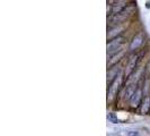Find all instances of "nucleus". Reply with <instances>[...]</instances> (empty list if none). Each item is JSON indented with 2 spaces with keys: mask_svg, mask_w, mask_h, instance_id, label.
Here are the masks:
<instances>
[{
  "mask_svg": "<svg viewBox=\"0 0 150 136\" xmlns=\"http://www.w3.org/2000/svg\"><path fill=\"white\" fill-rule=\"evenodd\" d=\"M122 43H123V38L114 39L113 41H111L107 44V53L112 54V53H115L117 51H121V44Z\"/></svg>",
  "mask_w": 150,
  "mask_h": 136,
  "instance_id": "f257e3e1",
  "label": "nucleus"
},
{
  "mask_svg": "<svg viewBox=\"0 0 150 136\" xmlns=\"http://www.w3.org/2000/svg\"><path fill=\"white\" fill-rule=\"evenodd\" d=\"M141 95H142V91H141V89H137V91H135V93L133 94V97L131 98V106L133 107H138L139 105H140V101H141Z\"/></svg>",
  "mask_w": 150,
  "mask_h": 136,
  "instance_id": "f03ea898",
  "label": "nucleus"
},
{
  "mask_svg": "<svg viewBox=\"0 0 150 136\" xmlns=\"http://www.w3.org/2000/svg\"><path fill=\"white\" fill-rule=\"evenodd\" d=\"M142 42H143L142 34H138V35L133 39V41L131 42V44H130V50H134L137 48H139L140 45L142 44Z\"/></svg>",
  "mask_w": 150,
  "mask_h": 136,
  "instance_id": "7ed1b4c3",
  "label": "nucleus"
},
{
  "mask_svg": "<svg viewBox=\"0 0 150 136\" xmlns=\"http://www.w3.org/2000/svg\"><path fill=\"white\" fill-rule=\"evenodd\" d=\"M120 76L116 78V79H114V83L110 86V91H108V98L111 99L112 97L115 95V93H116V91L119 89V85H120Z\"/></svg>",
  "mask_w": 150,
  "mask_h": 136,
  "instance_id": "20e7f679",
  "label": "nucleus"
},
{
  "mask_svg": "<svg viewBox=\"0 0 150 136\" xmlns=\"http://www.w3.org/2000/svg\"><path fill=\"white\" fill-rule=\"evenodd\" d=\"M137 60H138V57H132V59L129 62L128 67H127V72H125V75L128 76L130 75L135 68V65H137Z\"/></svg>",
  "mask_w": 150,
  "mask_h": 136,
  "instance_id": "39448f33",
  "label": "nucleus"
},
{
  "mask_svg": "<svg viewBox=\"0 0 150 136\" xmlns=\"http://www.w3.org/2000/svg\"><path fill=\"white\" fill-rule=\"evenodd\" d=\"M135 84H131V85H129L128 87H127V91H125V99H130L133 97V94L135 93Z\"/></svg>",
  "mask_w": 150,
  "mask_h": 136,
  "instance_id": "423d86ee",
  "label": "nucleus"
},
{
  "mask_svg": "<svg viewBox=\"0 0 150 136\" xmlns=\"http://www.w3.org/2000/svg\"><path fill=\"white\" fill-rule=\"evenodd\" d=\"M120 73V69H117V70H111V72H108V74H107V79H116V77H117V74Z\"/></svg>",
  "mask_w": 150,
  "mask_h": 136,
  "instance_id": "0eeeda50",
  "label": "nucleus"
},
{
  "mask_svg": "<svg viewBox=\"0 0 150 136\" xmlns=\"http://www.w3.org/2000/svg\"><path fill=\"white\" fill-rule=\"evenodd\" d=\"M107 119L111 122H113V124H119V119H117V117L114 113H108L107 115Z\"/></svg>",
  "mask_w": 150,
  "mask_h": 136,
  "instance_id": "6e6552de",
  "label": "nucleus"
},
{
  "mask_svg": "<svg viewBox=\"0 0 150 136\" xmlns=\"http://www.w3.org/2000/svg\"><path fill=\"white\" fill-rule=\"evenodd\" d=\"M121 31H122V29L121 27H117V29H114V30H112L108 34H107V38H113V37H115L116 34H119Z\"/></svg>",
  "mask_w": 150,
  "mask_h": 136,
  "instance_id": "1a4fd4ad",
  "label": "nucleus"
},
{
  "mask_svg": "<svg viewBox=\"0 0 150 136\" xmlns=\"http://www.w3.org/2000/svg\"><path fill=\"white\" fill-rule=\"evenodd\" d=\"M127 136H140V133L138 130H128Z\"/></svg>",
  "mask_w": 150,
  "mask_h": 136,
  "instance_id": "9d476101",
  "label": "nucleus"
},
{
  "mask_svg": "<svg viewBox=\"0 0 150 136\" xmlns=\"http://www.w3.org/2000/svg\"><path fill=\"white\" fill-rule=\"evenodd\" d=\"M148 105H150V103H149V99H147V101H146V106H143L142 112H147V111H148V108H147V106H148Z\"/></svg>",
  "mask_w": 150,
  "mask_h": 136,
  "instance_id": "9b49d317",
  "label": "nucleus"
},
{
  "mask_svg": "<svg viewBox=\"0 0 150 136\" xmlns=\"http://www.w3.org/2000/svg\"><path fill=\"white\" fill-rule=\"evenodd\" d=\"M107 136H117V135H112V134H110V135H107Z\"/></svg>",
  "mask_w": 150,
  "mask_h": 136,
  "instance_id": "f8f14e48",
  "label": "nucleus"
}]
</instances>
